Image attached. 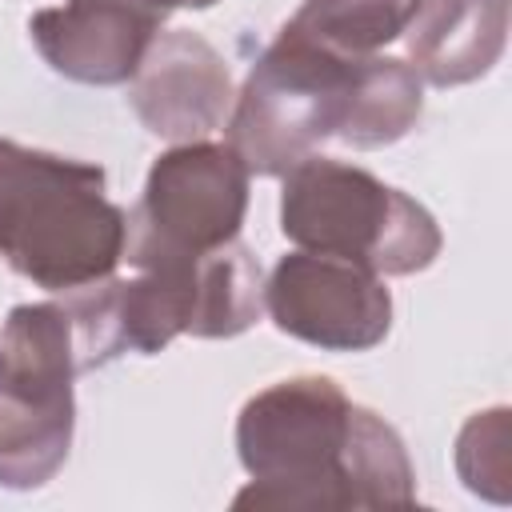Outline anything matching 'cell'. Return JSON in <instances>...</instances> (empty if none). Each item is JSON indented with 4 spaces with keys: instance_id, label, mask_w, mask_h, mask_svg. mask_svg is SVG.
Instances as JSON below:
<instances>
[{
    "instance_id": "12",
    "label": "cell",
    "mask_w": 512,
    "mask_h": 512,
    "mask_svg": "<svg viewBox=\"0 0 512 512\" xmlns=\"http://www.w3.org/2000/svg\"><path fill=\"white\" fill-rule=\"evenodd\" d=\"M132 4H140V8H148V12L168 16L172 8H208V4H216V0H132Z\"/></svg>"
},
{
    "instance_id": "4",
    "label": "cell",
    "mask_w": 512,
    "mask_h": 512,
    "mask_svg": "<svg viewBox=\"0 0 512 512\" xmlns=\"http://www.w3.org/2000/svg\"><path fill=\"white\" fill-rule=\"evenodd\" d=\"M280 228L300 252L340 256L376 276H412L440 256V228L412 196L324 156L284 172Z\"/></svg>"
},
{
    "instance_id": "1",
    "label": "cell",
    "mask_w": 512,
    "mask_h": 512,
    "mask_svg": "<svg viewBox=\"0 0 512 512\" xmlns=\"http://www.w3.org/2000/svg\"><path fill=\"white\" fill-rule=\"evenodd\" d=\"M420 108L424 88L404 60L340 56L280 28L236 96L228 148L248 172L284 176L328 136L352 148L396 144Z\"/></svg>"
},
{
    "instance_id": "5",
    "label": "cell",
    "mask_w": 512,
    "mask_h": 512,
    "mask_svg": "<svg viewBox=\"0 0 512 512\" xmlns=\"http://www.w3.org/2000/svg\"><path fill=\"white\" fill-rule=\"evenodd\" d=\"M80 372L64 304H20L0 332V484L36 488L72 444V376Z\"/></svg>"
},
{
    "instance_id": "8",
    "label": "cell",
    "mask_w": 512,
    "mask_h": 512,
    "mask_svg": "<svg viewBox=\"0 0 512 512\" xmlns=\"http://www.w3.org/2000/svg\"><path fill=\"white\" fill-rule=\"evenodd\" d=\"M128 100L148 132L164 140H200L216 132L232 104V76L220 52L196 32H156L140 68L132 72Z\"/></svg>"
},
{
    "instance_id": "11",
    "label": "cell",
    "mask_w": 512,
    "mask_h": 512,
    "mask_svg": "<svg viewBox=\"0 0 512 512\" xmlns=\"http://www.w3.org/2000/svg\"><path fill=\"white\" fill-rule=\"evenodd\" d=\"M408 12L412 0H304L284 28L340 56H376L404 32Z\"/></svg>"
},
{
    "instance_id": "3",
    "label": "cell",
    "mask_w": 512,
    "mask_h": 512,
    "mask_svg": "<svg viewBox=\"0 0 512 512\" xmlns=\"http://www.w3.org/2000/svg\"><path fill=\"white\" fill-rule=\"evenodd\" d=\"M128 216L104 168L0 140V256L48 292H76L124 260Z\"/></svg>"
},
{
    "instance_id": "10",
    "label": "cell",
    "mask_w": 512,
    "mask_h": 512,
    "mask_svg": "<svg viewBox=\"0 0 512 512\" xmlns=\"http://www.w3.org/2000/svg\"><path fill=\"white\" fill-rule=\"evenodd\" d=\"M408 68L436 84H468L484 76L508 40V0H412L408 24Z\"/></svg>"
},
{
    "instance_id": "6",
    "label": "cell",
    "mask_w": 512,
    "mask_h": 512,
    "mask_svg": "<svg viewBox=\"0 0 512 512\" xmlns=\"http://www.w3.org/2000/svg\"><path fill=\"white\" fill-rule=\"evenodd\" d=\"M248 176L228 144L188 140L164 152L128 216L124 260L136 268L168 256H204L236 240L248 208Z\"/></svg>"
},
{
    "instance_id": "9",
    "label": "cell",
    "mask_w": 512,
    "mask_h": 512,
    "mask_svg": "<svg viewBox=\"0 0 512 512\" xmlns=\"http://www.w3.org/2000/svg\"><path fill=\"white\" fill-rule=\"evenodd\" d=\"M164 16L132 0H68L28 20L40 56L80 84H124L140 68Z\"/></svg>"
},
{
    "instance_id": "2",
    "label": "cell",
    "mask_w": 512,
    "mask_h": 512,
    "mask_svg": "<svg viewBox=\"0 0 512 512\" xmlns=\"http://www.w3.org/2000/svg\"><path fill=\"white\" fill-rule=\"evenodd\" d=\"M252 488L236 508H408L412 464L400 436L328 376H300L252 396L236 424Z\"/></svg>"
},
{
    "instance_id": "7",
    "label": "cell",
    "mask_w": 512,
    "mask_h": 512,
    "mask_svg": "<svg viewBox=\"0 0 512 512\" xmlns=\"http://www.w3.org/2000/svg\"><path fill=\"white\" fill-rule=\"evenodd\" d=\"M264 308L280 332L332 352L372 348L392 324V296L380 276L320 252L284 256L264 284Z\"/></svg>"
}]
</instances>
